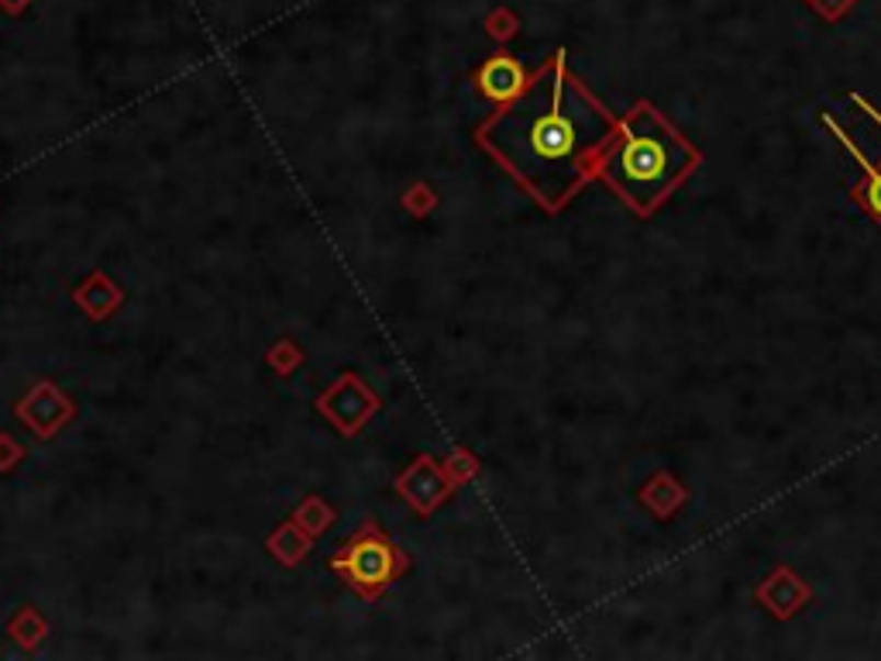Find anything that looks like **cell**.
<instances>
[{
	"label": "cell",
	"mask_w": 881,
	"mask_h": 661,
	"mask_svg": "<svg viewBox=\"0 0 881 661\" xmlns=\"http://www.w3.org/2000/svg\"><path fill=\"white\" fill-rule=\"evenodd\" d=\"M617 135V117L554 56L479 128V145L530 197L561 210L596 176V159Z\"/></svg>",
	"instance_id": "cell-1"
},
{
	"label": "cell",
	"mask_w": 881,
	"mask_h": 661,
	"mask_svg": "<svg viewBox=\"0 0 881 661\" xmlns=\"http://www.w3.org/2000/svg\"><path fill=\"white\" fill-rule=\"evenodd\" d=\"M699 166V149L685 138L665 114L648 101L617 121V135L609 138L596 159V176L617 193L633 214H654L672 197V190Z\"/></svg>",
	"instance_id": "cell-2"
},
{
	"label": "cell",
	"mask_w": 881,
	"mask_h": 661,
	"mask_svg": "<svg viewBox=\"0 0 881 661\" xmlns=\"http://www.w3.org/2000/svg\"><path fill=\"white\" fill-rule=\"evenodd\" d=\"M345 569L358 590L376 593L379 585L393 575V551H389V545L379 542V537H362V542L352 545V551L345 558Z\"/></svg>",
	"instance_id": "cell-3"
},
{
	"label": "cell",
	"mask_w": 881,
	"mask_h": 661,
	"mask_svg": "<svg viewBox=\"0 0 881 661\" xmlns=\"http://www.w3.org/2000/svg\"><path fill=\"white\" fill-rule=\"evenodd\" d=\"M823 125L837 132V138L844 141V149L854 156V162H858V166L865 169V183L858 186V193H861V204L871 210V217H878V220H881V166H878V162H874V159H871V156L861 149V145H854V138H850V135H847V132L837 125V121L829 117V114H823Z\"/></svg>",
	"instance_id": "cell-4"
},
{
	"label": "cell",
	"mask_w": 881,
	"mask_h": 661,
	"mask_svg": "<svg viewBox=\"0 0 881 661\" xmlns=\"http://www.w3.org/2000/svg\"><path fill=\"white\" fill-rule=\"evenodd\" d=\"M482 90L493 96V101H513L527 83H524V69L513 62L510 56H496V59H489L485 69H482V77H479Z\"/></svg>",
	"instance_id": "cell-5"
},
{
	"label": "cell",
	"mask_w": 881,
	"mask_h": 661,
	"mask_svg": "<svg viewBox=\"0 0 881 661\" xmlns=\"http://www.w3.org/2000/svg\"><path fill=\"white\" fill-rule=\"evenodd\" d=\"M854 104H858V107H861V111H865V114H868V117L874 121V125H881V111H878V107H871V104L865 101V96H858V93H854Z\"/></svg>",
	"instance_id": "cell-6"
}]
</instances>
